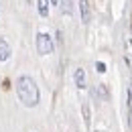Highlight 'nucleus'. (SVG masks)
<instances>
[{
	"instance_id": "nucleus-9",
	"label": "nucleus",
	"mask_w": 132,
	"mask_h": 132,
	"mask_svg": "<svg viewBox=\"0 0 132 132\" xmlns=\"http://www.w3.org/2000/svg\"><path fill=\"white\" fill-rule=\"evenodd\" d=\"M98 132H102V130H98Z\"/></svg>"
},
{
	"instance_id": "nucleus-2",
	"label": "nucleus",
	"mask_w": 132,
	"mask_h": 132,
	"mask_svg": "<svg viewBox=\"0 0 132 132\" xmlns=\"http://www.w3.org/2000/svg\"><path fill=\"white\" fill-rule=\"evenodd\" d=\"M35 43H37V51H39L41 55H49V53H53V49H55L53 39H51V35H47V33H39Z\"/></svg>"
},
{
	"instance_id": "nucleus-3",
	"label": "nucleus",
	"mask_w": 132,
	"mask_h": 132,
	"mask_svg": "<svg viewBox=\"0 0 132 132\" xmlns=\"http://www.w3.org/2000/svg\"><path fill=\"white\" fill-rule=\"evenodd\" d=\"M8 59H10V45L4 39H0V61H8Z\"/></svg>"
},
{
	"instance_id": "nucleus-6",
	"label": "nucleus",
	"mask_w": 132,
	"mask_h": 132,
	"mask_svg": "<svg viewBox=\"0 0 132 132\" xmlns=\"http://www.w3.org/2000/svg\"><path fill=\"white\" fill-rule=\"evenodd\" d=\"M37 8H39L41 16H47L49 14V0H37Z\"/></svg>"
},
{
	"instance_id": "nucleus-4",
	"label": "nucleus",
	"mask_w": 132,
	"mask_h": 132,
	"mask_svg": "<svg viewBox=\"0 0 132 132\" xmlns=\"http://www.w3.org/2000/svg\"><path fill=\"white\" fill-rule=\"evenodd\" d=\"M79 10H81V20L89 22V2L87 0H79Z\"/></svg>"
},
{
	"instance_id": "nucleus-5",
	"label": "nucleus",
	"mask_w": 132,
	"mask_h": 132,
	"mask_svg": "<svg viewBox=\"0 0 132 132\" xmlns=\"http://www.w3.org/2000/svg\"><path fill=\"white\" fill-rule=\"evenodd\" d=\"M73 77H75V85H77L79 89H83V87H85V71H83V69H75V75H73Z\"/></svg>"
},
{
	"instance_id": "nucleus-8",
	"label": "nucleus",
	"mask_w": 132,
	"mask_h": 132,
	"mask_svg": "<svg viewBox=\"0 0 132 132\" xmlns=\"http://www.w3.org/2000/svg\"><path fill=\"white\" fill-rule=\"evenodd\" d=\"M51 2H53V4H59V0H51Z\"/></svg>"
},
{
	"instance_id": "nucleus-7",
	"label": "nucleus",
	"mask_w": 132,
	"mask_h": 132,
	"mask_svg": "<svg viewBox=\"0 0 132 132\" xmlns=\"http://www.w3.org/2000/svg\"><path fill=\"white\" fill-rule=\"evenodd\" d=\"M96 69H98L100 73H106V65H104L102 61H98V63H96Z\"/></svg>"
},
{
	"instance_id": "nucleus-1",
	"label": "nucleus",
	"mask_w": 132,
	"mask_h": 132,
	"mask_svg": "<svg viewBox=\"0 0 132 132\" xmlns=\"http://www.w3.org/2000/svg\"><path fill=\"white\" fill-rule=\"evenodd\" d=\"M16 94H18V100L27 108H35L39 104V100H41L39 85L35 83V79L31 75H20L16 79Z\"/></svg>"
}]
</instances>
